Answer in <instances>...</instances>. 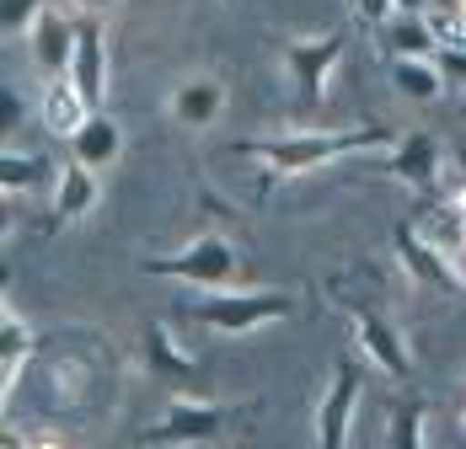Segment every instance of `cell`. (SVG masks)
<instances>
[{
  "label": "cell",
  "instance_id": "cell-1",
  "mask_svg": "<svg viewBox=\"0 0 466 449\" xmlns=\"http://www.w3.org/2000/svg\"><path fill=\"white\" fill-rule=\"evenodd\" d=\"M402 135H391V129H300V135H258V139H241L236 150L241 155H252V161H263V172L268 177H306V172H322L332 161H349V155H365V150H391Z\"/></svg>",
  "mask_w": 466,
  "mask_h": 449
},
{
  "label": "cell",
  "instance_id": "cell-2",
  "mask_svg": "<svg viewBox=\"0 0 466 449\" xmlns=\"http://www.w3.org/2000/svg\"><path fill=\"white\" fill-rule=\"evenodd\" d=\"M187 311H193L198 326H209L220 337H247V332H258L268 321L295 315V294L289 289H252V284H241V289H209V294H198Z\"/></svg>",
  "mask_w": 466,
  "mask_h": 449
},
{
  "label": "cell",
  "instance_id": "cell-3",
  "mask_svg": "<svg viewBox=\"0 0 466 449\" xmlns=\"http://www.w3.org/2000/svg\"><path fill=\"white\" fill-rule=\"evenodd\" d=\"M140 273H150V278H177V284H193L198 294H209V289H241V284H236V278H241V252H236L220 230H204V235H193V241H187L183 252L145 257Z\"/></svg>",
  "mask_w": 466,
  "mask_h": 449
},
{
  "label": "cell",
  "instance_id": "cell-4",
  "mask_svg": "<svg viewBox=\"0 0 466 449\" xmlns=\"http://www.w3.org/2000/svg\"><path fill=\"white\" fill-rule=\"evenodd\" d=\"M241 417V406L209 402V396H172L167 412L140 434V444L150 449H198V444H220L231 434V423Z\"/></svg>",
  "mask_w": 466,
  "mask_h": 449
},
{
  "label": "cell",
  "instance_id": "cell-5",
  "mask_svg": "<svg viewBox=\"0 0 466 449\" xmlns=\"http://www.w3.org/2000/svg\"><path fill=\"white\" fill-rule=\"evenodd\" d=\"M343 59V33H322V38H279V70L289 86V107L295 113H317L327 102L332 70Z\"/></svg>",
  "mask_w": 466,
  "mask_h": 449
},
{
  "label": "cell",
  "instance_id": "cell-6",
  "mask_svg": "<svg viewBox=\"0 0 466 449\" xmlns=\"http://www.w3.org/2000/svg\"><path fill=\"white\" fill-rule=\"evenodd\" d=\"M338 305L354 315L365 359H370L375 369H386L397 385H408V380H413V354H408V337H402V326L391 321V311H386V305H375V300H360V294H343Z\"/></svg>",
  "mask_w": 466,
  "mask_h": 449
},
{
  "label": "cell",
  "instance_id": "cell-7",
  "mask_svg": "<svg viewBox=\"0 0 466 449\" xmlns=\"http://www.w3.org/2000/svg\"><path fill=\"white\" fill-rule=\"evenodd\" d=\"M360 391H365V364L338 359L332 385L322 391V406H317V449H349V428H354V412H360Z\"/></svg>",
  "mask_w": 466,
  "mask_h": 449
},
{
  "label": "cell",
  "instance_id": "cell-8",
  "mask_svg": "<svg viewBox=\"0 0 466 449\" xmlns=\"http://www.w3.org/2000/svg\"><path fill=\"white\" fill-rule=\"evenodd\" d=\"M140 343H145V369H150V380H156V385H167L172 396H193V391H198L204 369H198L193 354H183V343L172 337V326H167V321H150Z\"/></svg>",
  "mask_w": 466,
  "mask_h": 449
},
{
  "label": "cell",
  "instance_id": "cell-9",
  "mask_svg": "<svg viewBox=\"0 0 466 449\" xmlns=\"http://www.w3.org/2000/svg\"><path fill=\"white\" fill-rule=\"evenodd\" d=\"M391 241H397V257H402V268H408V278H413L419 289H434V294H456V289H461L451 252H445V246H429L408 220L391 230Z\"/></svg>",
  "mask_w": 466,
  "mask_h": 449
},
{
  "label": "cell",
  "instance_id": "cell-10",
  "mask_svg": "<svg viewBox=\"0 0 466 449\" xmlns=\"http://www.w3.org/2000/svg\"><path fill=\"white\" fill-rule=\"evenodd\" d=\"M76 38H81V16H70V11H59V5H48L44 16L33 22L27 48H33V65L44 70L48 81H65V75H70Z\"/></svg>",
  "mask_w": 466,
  "mask_h": 449
},
{
  "label": "cell",
  "instance_id": "cell-11",
  "mask_svg": "<svg viewBox=\"0 0 466 449\" xmlns=\"http://www.w3.org/2000/svg\"><path fill=\"white\" fill-rule=\"evenodd\" d=\"M220 113H226V81L209 75V70L183 75L167 96V118L177 129H209V124H220Z\"/></svg>",
  "mask_w": 466,
  "mask_h": 449
},
{
  "label": "cell",
  "instance_id": "cell-12",
  "mask_svg": "<svg viewBox=\"0 0 466 449\" xmlns=\"http://www.w3.org/2000/svg\"><path fill=\"white\" fill-rule=\"evenodd\" d=\"M440 161H445V145H440V135H429V129H413V135H402L386 150V172L402 182V187H413V193H429L440 182Z\"/></svg>",
  "mask_w": 466,
  "mask_h": 449
},
{
  "label": "cell",
  "instance_id": "cell-13",
  "mask_svg": "<svg viewBox=\"0 0 466 449\" xmlns=\"http://www.w3.org/2000/svg\"><path fill=\"white\" fill-rule=\"evenodd\" d=\"M70 86L86 96L92 113H102V96H107V27H102V16H81V38H76V59H70Z\"/></svg>",
  "mask_w": 466,
  "mask_h": 449
},
{
  "label": "cell",
  "instance_id": "cell-14",
  "mask_svg": "<svg viewBox=\"0 0 466 449\" xmlns=\"http://www.w3.org/2000/svg\"><path fill=\"white\" fill-rule=\"evenodd\" d=\"M118 155H124V124L113 113H92L81 124V135L70 139V161L86 166V172H113Z\"/></svg>",
  "mask_w": 466,
  "mask_h": 449
},
{
  "label": "cell",
  "instance_id": "cell-15",
  "mask_svg": "<svg viewBox=\"0 0 466 449\" xmlns=\"http://www.w3.org/2000/svg\"><path fill=\"white\" fill-rule=\"evenodd\" d=\"M380 48H386V59H440L445 44H440V33H434L429 16L397 11V16L380 22Z\"/></svg>",
  "mask_w": 466,
  "mask_h": 449
},
{
  "label": "cell",
  "instance_id": "cell-16",
  "mask_svg": "<svg viewBox=\"0 0 466 449\" xmlns=\"http://www.w3.org/2000/svg\"><path fill=\"white\" fill-rule=\"evenodd\" d=\"M102 204V182L86 166H65L54 177V224H81Z\"/></svg>",
  "mask_w": 466,
  "mask_h": 449
},
{
  "label": "cell",
  "instance_id": "cell-17",
  "mask_svg": "<svg viewBox=\"0 0 466 449\" xmlns=\"http://www.w3.org/2000/svg\"><path fill=\"white\" fill-rule=\"evenodd\" d=\"M391 86H397V96H408V102L429 107V102L445 96L451 81H445L440 59H391Z\"/></svg>",
  "mask_w": 466,
  "mask_h": 449
},
{
  "label": "cell",
  "instance_id": "cell-18",
  "mask_svg": "<svg viewBox=\"0 0 466 449\" xmlns=\"http://www.w3.org/2000/svg\"><path fill=\"white\" fill-rule=\"evenodd\" d=\"M386 449H429V402L397 396L386 412Z\"/></svg>",
  "mask_w": 466,
  "mask_h": 449
},
{
  "label": "cell",
  "instance_id": "cell-19",
  "mask_svg": "<svg viewBox=\"0 0 466 449\" xmlns=\"http://www.w3.org/2000/svg\"><path fill=\"white\" fill-rule=\"evenodd\" d=\"M86 118H92V107H86V96H81V91L70 86V75H65V81H48V91H44V124L54 129V135L76 139Z\"/></svg>",
  "mask_w": 466,
  "mask_h": 449
},
{
  "label": "cell",
  "instance_id": "cell-20",
  "mask_svg": "<svg viewBox=\"0 0 466 449\" xmlns=\"http://www.w3.org/2000/svg\"><path fill=\"white\" fill-rule=\"evenodd\" d=\"M33 348V332L22 326V315L5 305V315H0V374H5V391L16 385V374H22V354Z\"/></svg>",
  "mask_w": 466,
  "mask_h": 449
},
{
  "label": "cell",
  "instance_id": "cell-21",
  "mask_svg": "<svg viewBox=\"0 0 466 449\" xmlns=\"http://www.w3.org/2000/svg\"><path fill=\"white\" fill-rule=\"evenodd\" d=\"M44 172H48V155H22V150H5L0 155V187L5 193H33L38 182H44Z\"/></svg>",
  "mask_w": 466,
  "mask_h": 449
},
{
  "label": "cell",
  "instance_id": "cell-22",
  "mask_svg": "<svg viewBox=\"0 0 466 449\" xmlns=\"http://www.w3.org/2000/svg\"><path fill=\"white\" fill-rule=\"evenodd\" d=\"M48 11V0H0V27H5V38H22V33H33V22Z\"/></svg>",
  "mask_w": 466,
  "mask_h": 449
},
{
  "label": "cell",
  "instance_id": "cell-23",
  "mask_svg": "<svg viewBox=\"0 0 466 449\" xmlns=\"http://www.w3.org/2000/svg\"><path fill=\"white\" fill-rule=\"evenodd\" d=\"M440 70L451 86H466V48H440Z\"/></svg>",
  "mask_w": 466,
  "mask_h": 449
},
{
  "label": "cell",
  "instance_id": "cell-24",
  "mask_svg": "<svg viewBox=\"0 0 466 449\" xmlns=\"http://www.w3.org/2000/svg\"><path fill=\"white\" fill-rule=\"evenodd\" d=\"M354 5H360V16H365L370 27H380L386 16H397V0H354Z\"/></svg>",
  "mask_w": 466,
  "mask_h": 449
},
{
  "label": "cell",
  "instance_id": "cell-25",
  "mask_svg": "<svg viewBox=\"0 0 466 449\" xmlns=\"http://www.w3.org/2000/svg\"><path fill=\"white\" fill-rule=\"evenodd\" d=\"M397 11H408V16H429L434 0H397Z\"/></svg>",
  "mask_w": 466,
  "mask_h": 449
},
{
  "label": "cell",
  "instance_id": "cell-26",
  "mask_svg": "<svg viewBox=\"0 0 466 449\" xmlns=\"http://www.w3.org/2000/svg\"><path fill=\"white\" fill-rule=\"evenodd\" d=\"M451 263H456V278H461V289H466V241L451 246Z\"/></svg>",
  "mask_w": 466,
  "mask_h": 449
},
{
  "label": "cell",
  "instance_id": "cell-27",
  "mask_svg": "<svg viewBox=\"0 0 466 449\" xmlns=\"http://www.w3.org/2000/svg\"><path fill=\"white\" fill-rule=\"evenodd\" d=\"M76 5H81V16H102V11H107L113 0H76Z\"/></svg>",
  "mask_w": 466,
  "mask_h": 449
},
{
  "label": "cell",
  "instance_id": "cell-28",
  "mask_svg": "<svg viewBox=\"0 0 466 449\" xmlns=\"http://www.w3.org/2000/svg\"><path fill=\"white\" fill-rule=\"evenodd\" d=\"M27 449H65V444H54V439H33Z\"/></svg>",
  "mask_w": 466,
  "mask_h": 449
},
{
  "label": "cell",
  "instance_id": "cell-29",
  "mask_svg": "<svg viewBox=\"0 0 466 449\" xmlns=\"http://www.w3.org/2000/svg\"><path fill=\"white\" fill-rule=\"evenodd\" d=\"M456 113H461V124H466V96H461V102H456Z\"/></svg>",
  "mask_w": 466,
  "mask_h": 449
},
{
  "label": "cell",
  "instance_id": "cell-30",
  "mask_svg": "<svg viewBox=\"0 0 466 449\" xmlns=\"http://www.w3.org/2000/svg\"><path fill=\"white\" fill-rule=\"evenodd\" d=\"M461 428H466V406H461Z\"/></svg>",
  "mask_w": 466,
  "mask_h": 449
}]
</instances>
